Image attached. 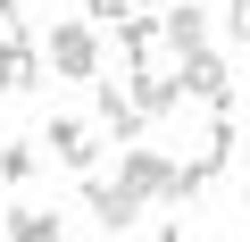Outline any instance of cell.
Wrapping results in <instances>:
<instances>
[{"label":"cell","mask_w":250,"mask_h":242,"mask_svg":"<svg viewBox=\"0 0 250 242\" xmlns=\"http://www.w3.org/2000/svg\"><path fill=\"white\" fill-rule=\"evenodd\" d=\"M42 59H50V75H67V84H92V75H100V42H92L83 17H59L50 42H42Z\"/></svg>","instance_id":"1"},{"label":"cell","mask_w":250,"mask_h":242,"mask_svg":"<svg viewBox=\"0 0 250 242\" xmlns=\"http://www.w3.org/2000/svg\"><path fill=\"white\" fill-rule=\"evenodd\" d=\"M175 75H184V100H200L208 117H217V109H233V67H225L217 50H192V59H175Z\"/></svg>","instance_id":"3"},{"label":"cell","mask_w":250,"mask_h":242,"mask_svg":"<svg viewBox=\"0 0 250 242\" xmlns=\"http://www.w3.org/2000/svg\"><path fill=\"white\" fill-rule=\"evenodd\" d=\"M42 75H50V59L25 34H0V92H42Z\"/></svg>","instance_id":"6"},{"label":"cell","mask_w":250,"mask_h":242,"mask_svg":"<svg viewBox=\"0 0 250 242\" xmlns=\"http://www.w3.org/2000/svg\"><path fill=\"white\" fill-rule=\"evenodd\" d=\"M159 50H175V59L208 50V9H200V0H175V9H159Z\"/></svg>","instance_id":"5"},{"label":"cell","mask_w":250,"mask_h":242,"mask_svg":"<svg viewBox=\"0 0 250 242\" xmlns=\"http://www.w3.org/2000/svg\"><path fill=\"white\" fill-rule=\"evenodd\" d=\"M159 242H184V225H167V234H159Z\"/></svg>","instance_id":"16"},{"label":"cell","mask_w":250,"mask_h":242,"mask_svg":"<svg viewBox=\"0 0 250 242\" xmlns=\"http://www.w3.org/2000/svg\"><path fill=\"white\" fill-rule=\"evenodd\" d=\"M208 184H217V167H208V159H184V167H175V192H167V209H184V200H200Z\"/></svg>","instance_id":"13"},{"label":"cell","mask_w":250,"mask_h":242,"mask_svg":"<svg viewBox=\"0 0 250 242\" xmlns=\"http://www.w3.org/2000/svg\"><path fill=\"white\" fill-rule=\"evenodd\" d=\"M225 34H233V42L250 50V0H225Z\"/></svg>","instance_id":"14"},{"label":"cell","mask_w":250,"mask_h":242,"mask_svg":"<svg viewBox=\"0 0 250 242\" xmlns=\"http://www.w3.org/2000/svg\"><path fill=\"white\" fill-rule=\"evenodd\" d=\"M83 17H108V25H125V17H134V0H83Z\"/></svg>","instance_id":"15"},{"label":"cell","mask_w":250,"mask_h":242,"mask_svg":"<svg viewBox=\"0 0 250 242\" xmlns=\"http://www.w3.org/2000/svg\"><path fill=\"white\" fill-rule=\"evenodd\" d=\"M100 126H108L117 142H142V126H150V109L134 100V84H100Z\"/></svg>","instance_id":"8"},{"label":"cell","mask_w":250,"mask_h":242,"mask_svg":"<svg viewBox=\"0 0 250 242\" xmlns=\"http://www.w3.org/2000/svg\"><path fill=\"white\" fill-rule=\"evenodd\" d=\"M34 167H42V142H9V151H0V184H9V192H25Z\"/></svg>","instance_id":"12"},{"label":"cell","mask_w":250,"mask_h":242,"mask_svg":"<svg viewBox=\"0 0 250 242\" xmlns=\"http://www.w3.org/2000/svg\"><path fill=\"white\" fill-rule=\"evenodd\" d=\"M0 234H9V242H67L59 217H50V209H25V200L9 209V225H0Z\"/></svg>","instance_id":"11"},{"label":"cell","mask_w":250,"mask_h":242,"mask_svg":"<svg viewBox=\"0 0 250 242\" xmlns=\"http://www.w3.org/2000/svg\"><path fill=\"white\" fill-rule=\"evenodd\" d=\"M125 84H134V100L150 109V126L175 117V100H184V75H175V67H142V75H125Z\"/></svg>","instance_id":"9"},{"label":"cell","mask_w":250,"mask_h":242,"mask_svg":"<svg viewBox=\"0 0 250 242\" xmlns=\"http://www.w3.org/2000/svg\"><path fill=\"white\" fill-rule=\"evenodd\" d=\"M0 242H9V234H0Z\"/></svg>","instance_id":"17"},{"label":"cell","mask_w":250,"mask_h":242,"mask_svg":"<svg viewBox=\"0 0 250 242\" xmlns=\"http://www.w3.org/2000/svg\"><path fill=\"white\" fill-rule=\"evenodd\" d=\"M42 151L67 167V176H92V159H100V142H92V126H75V117H50V134H42Z\"/></svg>","instance_id":"7"},{"label":"cell","mask_w":250,"mask_h":242,"mask_svg":"<svg viewBox=\"0 0 250 242\" xmlns=\"http://www.w3.org/2000/svg\"><path fill=\"white\" fill-rule=\"evenodd\" d=\"M117 184H125V192H142V200H167V192H175V159H167V151H142V142H125V151H117Z\"/></svg>","instance_id":"4"},{"label":"cell","mask_w":250,"mask_h":242,"mask_svg":"<svg viewBox=\"0 0 250 242\" xmlns=\"http://www.w3.org/2000/svg\"><path fill=\"white\" fill-rule=\"evenodd\" d=\"M117 59L134 67V75L159 67V17H125V25H117Z\"/></svg>","instance_id":"10"},{"label":"cell","mask_w":250,"mask_h":242,"mask_svg":"<svg viewBox=\"0 0 250 242\" xmlns=\"http://www.w3.org/2000/svg\"><path fill=\"white\" fill-rule=\"evenodd\" d=\"M75 192H83V217L100 225V234H134L142 225V192H125V184H100V176H75Z\"/></svg>","instance_id":"2"}]
</instances>
